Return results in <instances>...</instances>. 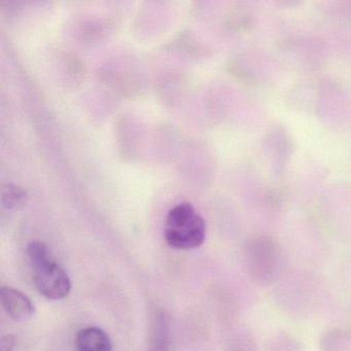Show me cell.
<instances>
[{
    "label": "cell",
    "instance_id": "obj_1",
    "mask_svg": "<svg viewBox=\"0 0 351 351\" xmlns=\"http://www.w3.org/2000/svg\"><path fill=\"white\" fill-rule=\"evenodd\" d=\"M27 254L32 266L34 287L46 299L59 301L71 291V281L66 271L51 258L44 242L32 241L28 244Z\"/></svg>",
    "mask_w": 351,
    "mask_h": 351
},
{
    "label": "cell",
    "instance_id": "obj_2",
    "mask_svg": "<svg viewBox=\"0 0 351 351\" xmlns=\"http://www.w3.org/2000/svg\"><path fill=\"white\" fill-rule=\"evenodd\" d=\"M206 223L190 203H180L168 211L164 227L166 243L178 250H190L202 245Z\"/></svg>",
    "mask_w": 351,
    "mask_h": 351
},
{
    "label": "cell",
    "instance_id": "obj_3",
    "mask_svg": "<svg viewBox=\"0 0 351 351\" xmlns=\"http://www.w3.org/2000/svg\"><path fill=\"white\" fill-rule=\"evenodd\" d=\"M243 256L248 275L260 285L275 282L285 271V258L282 252L269 240L252 242L246 248Z\"/></svg>",
    "mask_w": 351,
    "mask_h": 351
},
{
    "label": "cell",
    "instance_id": "obj_4",
    "mask_svg": "<svg viewBox=\"0 0 351 351\" xmlns=\"http://www.w3.org/2000/svg\"><path fill=\"white\" fill-rule=\"evenodd\" d=\"M0 300L8 315L16 322H27L34 315V303L25 293L11 287L0 289Z\"/></svg>",
    "mask_w": 351,
    "mask_h": 351
},
{
    "label": "cell",
    "instance_id": "obj_5",
    "mask_svg": "<svg viewBox=\"0 0 351 351\" xmlns=\"http://www.w3.org/2000/svg\"><path fill=\"white\" fill-rule=\"evenodd\" d=\"M75 344L77 351H112L110 336L97 326H88L79 330Z\"/></svg>",
    "mask_w": 351,
    "mask_h": 351
},
{
    "label": "cell",
    "instance_id": "obj_6",
    "mask_svg": "<svg viewBox=\"0 0 351 351\" xmlns=\"http://www.w3.org/2000/svg\"><path fill=\"white\" fill-rule=\"evenodd\" d=\"M27 193L15 184H7L3 189V203L8 209H19L27 201Z\"/></svg>",
    "mask_w": 351,
    "mask_h": 351
},
{
    "label": "cell",
    "instance_id": "obj_7",
    "mask_svg": "<svg viewBox=\"0 0 351 351\" xmlns=\"http://www.w3.org/2000/svg\"><path fill=\"white\" fill-rule=\"evenodd\" d=\"M16 344H17V338L15 335H5L0 339V351H14Z\"/></svg>",
    "mask_w": 351,
    "mask_h": 351
}]
</instances>
